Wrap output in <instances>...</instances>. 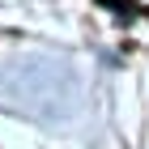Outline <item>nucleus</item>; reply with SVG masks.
Wrapping results in <instances>:
<instances>
[{"instance_id": "1", "label": "nucleus", "mask_w": 149, "mask_h": 149, "mask_svg": "<svg viewBox=\"0 0 149 149\" xmlns=\"http://www.w3.org/2000/svg\"><path fill=\"white\" fill-rule=\"evenodd\" d=\"M98 4H107L111 13H132V0H98Z\"/></svg>"}]
</instances>
